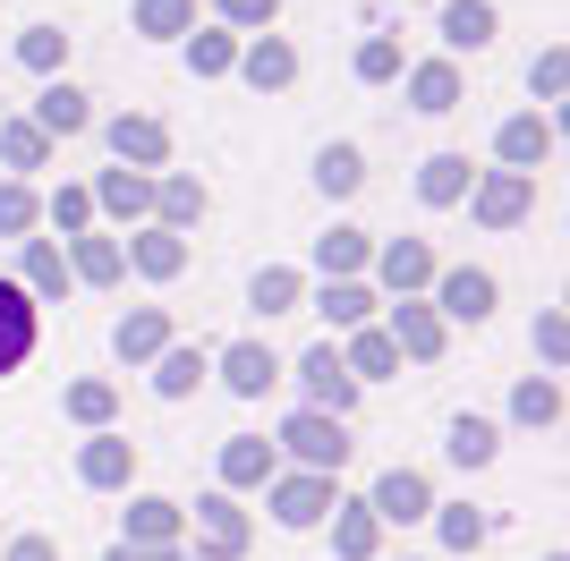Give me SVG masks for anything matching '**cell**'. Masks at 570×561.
<instances>
[{"instance_id": "cell-1", "label": "cell", "mask_w": 570, "mask_h": 561, "mask_svg": "<svg viewBox=\"0 0 570 561\" xmlns=\"http://www.w3.org/2000/svg\"><path fill=\"white\" fill-rule=\"evenodd\" d=\"M282 451L307 476H341V460H350V434H341V417H324V409H298V417L282 425Z\"/></svg>"}, {"instance_id": "cell-2", "label": "cell", "mask_w": 570, "mask_h": 561, "mask_svg": "<svg viewBox=\"0 0 570 561\" xmlns=\"http://www.w3.org/2000/svg\"><path fill=\"white\" fill-rule=\"evenodd\" d=\"M247 537H256V528H247V511H238L230 493H205V502H196V544H205V561H238Z\"/></svg>"}, {"instance_id": "cell-3", "label": "cell", "mask_w": 570, "mask_h": 561, "mask_svg": "<svg viewBox=\"0 0 570 561\" xmlns=\"http://www.w3.org/2000/svg\"><path fill=\"white\" fill-rule=\"evenodd\" d=\"M298 383H307V409H324V417H350L357 383H350V366H341V350H333V341L298 357Z\"/></svg>"}, {"instance_id": "cell-4", "label": "cell", "mask_w": 570, "mask_h": 561, "mask_svg": "<svg viewBox=\"0 0 570 561\" xmlns=\"http://www.w3.org/2000/svg\"><path fill=\"white\" fill-rule=\"evenodd\" d=\"M273 519H282V528H315V519L333 511V476H307V468H298V476H273Z\"/></svg>"}, {"instance_id": "cell-5", "label": "cell", "mask_w": 570, "mask_h": 561, "mask_svg": "<svg viewBox=\"0 0 570 561\" xmlns=\"http://www.w3.org/2000/svg\"><path fill=\"white\" fill-rule=\"evenodd\" d=\"M366 511H375V519H401V528H409V519L434 511V485L417 476V468H383L375 493H366Z\"/></svg>"}, {"instance_id": "cell-6", "label": "cell", "mask_w": 570, "mask_h": 561, "mask_svg": "<svg viewBox=\"0 0 570 561\" xmlns=\"http://www.w3.org/2000/svg\"><path fill=\"white\" fill-rule=\"evenodd\" d=\"M273 476H282V451L264 443V434H230V443H222V493L273 485Z\"/></svg>"}, {"instance_id": "cell-7", "label": "cell", "mask_w": 570, "mask_h": 561, "mask_svg": "<svg viewBox=\"0 0 570 561\" xmlns=\"http://www.w3.org/2000/svg\"><path fill=\"white\" fill-rule=\"evenodd\" d=\"M77 476H86L95 493H119L128 476H137V443H128V434H95V443L77 451Z\"/></svg>"}, {"instance_id": "cell-8", "label": "cell", "mask_w": 570, "mask_h": 561, "mask_svg": "<svg viewBox=\"0 0 570 561\" xmlns=\"http://www.w3.org/2000/svg\"><path fill=\"white\" fill-rule=\"evenodd\" d=\"M35 357V298L18 280H0V374H18Z\"/></svg>"}, {"instance_id": "cell-9", "label": "cell", "mask_w": 570, "mask_h": 561, "mask_svg": "<svg viewBox=\"0 0 570 561\" xmlns=\"http://www.w3.org/2000/svg\"><path fill=\"white\" fill-rule=\"evenodd\" d=\"M222 383H230L238 400H264L273 383H282V366H273L264 341H238V350H222Z\"/></svg>"}, {"instance_id": "cell-10", "label": "cell", "mask_w": 570, "mask_h": 561, "mask_svg": "<svg viewBox=\"0 0 570 561\" xmlns=\"http://www.w3.org/2000/svg\"><path fill=\"white\" fill-rule=\"evenodd\" d=\"M434 289H443V315H452V324H485V315H494V273H469V264H460V273H443Z\"/></svg>"}, {"instance_id": "cell-11", "label": "cell", "mask_w": 570, "mask_h": 561, "mask_svg": "<svg viewBox=\"0 0 570 561\" xmlns=\"http://www.w3.org/2000/svg\"><path fill=\"white\" fill-rule=\"evenodd\" d=\"M375 544H383V519L366 511V502H333V553L341 561H375Z\"/></svg>"}, {"instance_id": "cell-12", "label": "cell", "mask_w": 570, "mask_h": 561, "mask_svg": "<svg viewBox=\"0 0 570 561\" xmlns=\"http://www.w3.org/2000/svg\"><path fill=\"white\" fill-rule=\"evenodd\" d=\"M528 196H537V179H528V170H494V179L476 187V213H485L494 230H511V222L528 213Z\"/></svg>"}, {"instance_id": "cell-13", "label": "cell", "mask_w": 570, "mask_h": 561, "mask_svg": "<svg viewBox=\"0 0 570 561\" xmlns=\"http://www.w3.org/2000/svg\"><path fill=\"white\" fill-rule=\"evenodd\" d=\"M179 528H188V511L163 502V493H137V502H128V544H170Z\"/></svg>"}, {"instance_id": "cell-14", "label": "cell", "mask_w": 570, "mask_h": 561, "mask_svg": "<svg viewBox=\"0 0 570 561\" xmlns=\"http://www.w3.org/2000/svg\"><path fill=\"white\" fill-rule=\"evenodd\" d=\"M392 350H401V357H434V350H443V315H434V306H392Z\"/></svg>"}, {"instance_id": "cell-15", "label": "cell", "mask_w": 570, "mask_h": 561, "mask_svg": "<svg viewBox=\"0 0 570 561\" xmlns=\"http://www.w3.org/2000/svg\"><path fill=\"white\" fill-rule=\"evenodd\" d=\"M170 350V315H154V306H137V315H119V357L128 366H145V357Z\"/></svg>"}, {"instance_id": "cell-16", "label": "cell", "mask_w": 570, "mask_h": 561, "mask_svg": "<svg viewBox=\"0 0 570 561\" xmlns=\"http://www.w3.org/2000/svg\"><path fill=\"white\" fill-rule=\"evenodd\" d=\"M26 298H60L69 289V256L51 247V238H26V280H18Z\"/></svg>"}, {"instance_id": "cell-17", "label": "cell", "mask_w": 570, "mask_h": 561, "mask_svg": "<svg viewBox=\"0 0 570 561\" xmlns=\"http://www.w3.org/2000/svg\"><path fill=\"white\" fill-rule=\"evenodd\" d=\"M86 94L77 86H43V102H35V128H43V137H77V128H86Z\"/></svg>"}, {"instance_id": "cell-18", "label": "cell", "mask_w": 570, "mask_h": 561, "mask_svg": "<svg viewBox=\"0 0 570 561\" xmlns=\"http://www.w3.org/2000/svg\"><path fill=\"white\" fill-rule=\"evenodd\" d=\"M553 154V128L546 119H511V128H502V163L511 170H528V179H537V163H546Z\"/></svg>"}, {"instance_id": "cell-19", "label": "cell", "mask_w": 570, "mask_h": 561, "mask_svg": "<svg viewBox=\"0 0 570 561\" xmlns=\"http://www.w3.org/2000/svg\"><path fill=\"white\" fill-rule=\"evenodd\" d=\"M443 43H452V51L494 43V9H485V0H452V9H443Z\"/></svg>"}, {"instance_id": "cell-20", "label": "cell", "mask_w": 570, "mask_h": 561, "mask_svg": "<svg viewBox=\"0 0 570 561\" xmlns=\"http://www.w3.org/2000/svg\"><path fill=\"white\" fill-rule=\"evenodd\" d=\"M196 383H205V350H163L154 357V392L163 400H188Z\"/></svg>"}, {"instance_id": "cell-21", "label": "cell", "mask_w": 570, "mask_h": 561, "mask_svg": "<svg viewBox=\"0 0 570 561\" xmlns=\"http://www.w3.org/2000/svg\"><path fill=\"white\" fill-rule=\"evenodd\" d=\"M111 154H119V163H163L170 137L154 128V119H111Z\"/></svg>"}, {"instance_id": "cell-22", "label": "cell", "mask_w": 570, "mask_h": 561, "mask_svg": "<svg viewBox=\"0 0 570 561\" xmlns=\"http://www.w3.org/2000/svg\"><path fill=\"white\" fill-rule=\"evenodd\" d=\"M443 451H452L460 468H485L502 451V434H494V417H452V443H443Z\"/></svg>"}, {"instance_id": "cell-23", "label": "cell", "mask_w": 570, "mask_h": 561, "mask_svg": "<svg viewBox=\"0 0 570 561\" xmlns=\"http://www.w3.org/2000/svg\"><path fill=\"white\" fill-rule=\"evenodd\" d=\"M341 366H350V383H375V374H392V366H401V350H392V332H357Z\"/></svg>"}, {"instance_id": "cell-24", "label": "cell", "mask_w": 570, "mask_h": 561, "mask_svg": "<svg viewBox=\"0 0 570 561\" xmlns=\"http://www.w3.org/2000/svg\"><path fill=\"white\" fill-rule=\"evenodd\" d=\"M511 417L520 425H553L562 417V383H553V374H528L520 392H511Z\"/></svg>"}, {"instance_id": "cell-25", "label": "cell", "mask_w": 570, "mask_h": 561, "mask_svg": "<svg viewBox=\"0 0 570 561\" xmlns=\"http://www.w3.org/2000/svg\"><path fill=\"white\" fill-rule=\"evenodd\" d=\"M417 196H426V205H460V196H469V163H460V154H434V163L417 170Z\"/></svg>"}, {"instance_id": "cell-26", "label": "cell", "mask_w": 570, "mask_h": 561, "mask_svg": "<svg viewBox=\"0 0 570 561\" xmlns=\"http://www.w3.org/2000/svg\"><path fill=\"white\" fill-rule=\"evenodd\" d=\"M383 280L409 298V289H426V280H434V256L417 247V238H401V247H383Z\"/></svg>"}, {"instance_id": "cell-27", "label": "cell", "mask_w": 570, "mask_h": 561, "mask_svg": "<svg viewBox=\"0 0 570 561\" xmlns=\"http://www.w3.org/2000/svg\"><path fill=\"white\" fill-rule=\"evenodd\" d=\"M238 69H247V86H289V77H298V51H289V43H273V35H264V43L247 51Z\"/></svg>"}, {"instance_id": "cell-28", "label": "cell", "mask_w": 570, "mask_h": 561, "mask_svg": "<svg viewBox=\"0 0 570 561\" xmlns=\"http://www.w3.org/2000/svg\"><path fill=\"white\" fill-rule=\"evenodd\" d=\"M357 179H366V163H357V145H324V154H315V187H324V196H350Z\"/></svg>"}, {"instance_id": "cell-29", "label": "cell", "mask_w": 570, "mask_h": 561, "mask_svg": "<svg viewBox=\"0 0 570 561\" xmlns=\"http://www.w3.org/2000/svg\"><path fill=\"white\" fill-rule=\"evenodd\" d=\"M128 256H137V273L170 280V273H179V264H188V247H179V230H145L137 247H128Z\"/></svg>"}, {"instance_id": "cell-30", "label": "cell", "mask_w": 570, "mask_h": 561, "mask_svg": "<svg viewBox=\"0 0 570 561\" xmlns=\"http://www.w3.org/2000/svg\"><path fill=\"white\" fill-rule=\"evenodd\" d=\"M247 298H256L264 315H289V306L307 298V280H298V273H282V264H264V273H256V289H247Z\"/></svg>"}, {"instance_id": "cell-31", "label": "cell", "mask_w": 570, "mask_h": 561, "mask_svg": "<svg viewBox=\"0 0 570 561\" xmlns=\"http://www.w3.org/2000/svg\"><path fill=\"white\" fill-rule=\"evenodd\" d=\"M324 315H333V324H350V332H366V315H375V298H366V289H357V280H324Z\"/></svg>"}, {"instance_id": "cell-32", "label": "cell", "mask_w": 570, "mask_h": 561, "mask_svg": "<svg viewBox=\"0 0 570 561\" xmlns=\"http://www.w3.org/2000/svg\"><path fill=\"white\" fill-rule=\"evenodd\" d=\"M95 196H102L111 213H145V205H154V179H145V170H102Z\"/></svg>"}, {"instance_id": "cell-33", "label": "cell", "mask_w": 570, "mask_h": 561, "mask_svg": "<svg viewBox=\"0 0 570 561\" xmlns=\"http://www.w3.org/2000/svg\"><path fill=\"white\" fill-rule=\"evenodd\" d=\"M315 264H324V280H350L357 264H366V238H357V230H333L324 247H315Z\"/></svg>"}, {"instance_id": "cell-34", "label": "cell", "mask_w": 570, "mask_h": 561, "mask_svg": "<svg viewBox=\"0 0 570 561\" xmlns=\"http://www.w3.org/2000/svg\"><path fill=\"white\" fill-rule=\"evenodd\" d=\"M69 273H77V280H119V238H77Z\"/></svg>"}, {"instance_id": "cell-35", "label": "cell", "mask_w": 570, "mask_h": 561, "mask_svg": "<svg viewBox=\"0 0 570 561\" xmlns=\"http://www.w3.org/2000/svg\"><path fill=\"white\" fill-rule=\"evenodd\" d=\"M409 94H417V111H452V102H460V77L443 69V60H434V69H417V77H409Z\"/></svg>"}, {"instance_id": "cell-36", "label": "cell", "mask_w": 570, "mask_h": 561, "mask_svg": "<svg viewBox=\"0 0 570 561\" xmlns=\"http://www.w3.org/2000/svg\"><path fill=\"white\" fill-rule=\"evenodd\" d=\"M111 409H119L111 383H69V417L77 425H111Z\"/></svg>"}, {"instance_id": "cell-37", "label": "cell", "mask_w": 570, "mask_h": 561, "mask_svg": "<svg viewBox=\"0 0 570 561\" xmlns=\"http://www.w3.org/2000/svg\"><path fill=\"white\" fill-rule=\"evenodd\" d=\"M0 154H9V163H18V170H43L51 137H43V128H35V119H26V128H0Z\"/></svg>"}, {"instance_id": "cell-38", "label": "cell", "mask_w": 570, "mask_h": 561, "mask_svg": "<svg viewBox=\"0 0 570 561\" xmlns=\"http://www.w3.org/2000/svg\"><path fill=\"white\" fill-rule=\"evenodd\" d=\"M443 544H452V553H476V544H485V511L452 502V511H443Z\"/></svg>"}, {"instance_id": "cell-39", "label": "cell", "mask_w": 570, "mask_h": 561, "mask_svg": "<svg viewBox=\"0 0 570 561\" xmlns=\"http://www.w3.org/2000/svg\"><path fill=\"white\" fill-rule=\"evenodd\" d=\"M188 18H196L188 0H137V26H145V35H188Z\"/></svg>"}, {"instance_id": "cell-40", "label": "cell", "mask_w": 570, "mask_h": 561, "mask_svg": "<svg viewBox=\"0 0 570 561\" xmlns=\"http://www.w3.org/2000/svg\"><path fill=\"white\" fill-rule=\"evenodd\" d=\"M154 205H163L170 222H196V213H205V187H196V179H163V187H154Z\"/></svg>"}, {"instance_id": "cell-41", "label": "cell", "mask_w": 570, "mask_h": 561, "mask_svg": "<svg viewBox=\"0 0 570 561\" xmlns=\"http://www.w3.org/2000/svg\"><path fill=\"white\" fill-rule=\"evenodd\" d=\"M60 51H69V35H60V26H35V35L18 43V60L26 69H60Z\"/></svg>"}, {"instance_id": "cell-42", "label": "cell", "mask_w": 570, "mask_h": 561, "mask_svg": "<svg viewBox=\"0 0 570 561\" xmlns=\"http://www.w3.org/2000/svg\"><path fill=\"white\" fill-rule=\"evenodd\" d=\"M188 60H196V77H222V69L238 60V43H230V35H196V43H188Z\"/></svg>"}, {"instance_id": "cell-43", "label": "cell", "mask_w": 570, "mask_h": 561, "mask_svg": "<svg viewBox=\"0 0 570 561\" xmlns=\"http://www.w3.org/2000/svg\"><path fill=\"white\" fill-rule=\"evenodd\" d=\"M35 230V196L26 187H0V238H26Z\"/></svg>"}, {"instance_id": "cell-44", "label": "cell", "mask_w": 570, "mask_h": 561, "mask_svg": "<svg viewBox=\"0 0 570 561\" xmlns=\"http://www.w3.org/2000/svg\"><path fill=\"white\" fill-rule=\"evenodd\" d=\"M86 213H95L86 187H60V196H51V222H60V230H86Z\"/></svg>"}, {"instance_id": "cell-45", "label": "cell", "mask_w": 570, "mask_h": 561, "mask_svg": "<svg viewBox=\"0 0 570 561\" xmlns=\"http://www.w3.org/2000/svg\"><path fill=\"white\" fill-rule=\"evenodd\" d=\"M401 69V43H392V35H375V43L357 51V77H392Z\"/></svg>"}, {"instance_id": "cell-46", "label": "cell", "mask_w": 570, "mask_h": 561, "mask_svg": "<svg viewBox=\"0 0 570 561\" xmlns=\"http://www.w3.org/2000/svg\"><path fill=\"white\" fill-rule=\"evenodd\" d=\"M273 9H282V0H222V18H230V26H264Z\"/></svg>"}, {"instance_id": "cell-47", "label": "cell", "mask_w": 570, "mask_h": 561, "mask_svg": "<svg viewBox=\"0 0 570 561\" xmlns=\"http://www.w3.org/2000/svg\"><path fill=\"white\" fill-rule=\"evenodd\" d=\"M537 350L562 366V350H570V332H562V315H537Z\"/></svg>"}, {"instance_id": "cell-48", "label": "cell", "mask_w": 570, "mask_h": 561, "mask_svg": "<svg viewBox=\"0 0 570 561\" xmlns=\"http://www.w3.org/2000/svg\"><path fill=\"white\" fill-rule=\"evenodd\" d=\"M102 561H179V553H170V544H111Z\"/></svg>"}, {"instance_id": "cell-49", "label": "cell", "mask_w": 570, "mask_h": 561, "mask_svg": "<svg viewBox=\"0 0 570 561\" xmlns=\"http://www.w3.org/2000/svg\"><path fill=\"white\" fill-rule=\"evenodd\" d=\"M9 561H60V544H51V537H18V544H9Z\"/></svg>"}, {"instance_id": "cell-50", "label": "cell", "mask_w": 570, "mask_h": 561, "mask_svg": "<svg viewBox=\"0 0 570 561\" xmlns=\"http://www.w3.org/2000/svg\"><path fill=\"white\" fill-rule=\"evenodd\" d=\"M546 561H562V553H546Z\"/></svg>"}]
</instances>
